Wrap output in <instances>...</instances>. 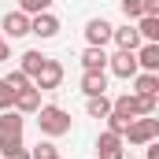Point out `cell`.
Returning a JSON list of instances; mask_svg holds the SVG:
<instances>
[{
	"mask_svg": "<svg viewBox=\"0 0 159 159\" xmlns=\"http://www.w3.org/2000/svg\"><path fill=\"white\" fill-rule=\"evenodd\" d=\"M22 129H26V115H19L15 107L11 111H0V156L26 148L22 144Z\"/></svg>",
	"mask_w": 159,
	"mask_h": 159,
	"instance_id": "cell-1",
	"label": "cell"
},
{
	"mask_svg": "<svg viewBox=\"0 0 159 159\" xmlns=\"http://www.w3.org/2000/svg\"><path fill=\"white\" fill-rule=\"evenodd\" d=\"M37 129L52 141V137H63V133H70V115L59 107V104H41L37 111Z\"/></svg>",
	"mask_w": 159,
	"mask_h": 159,
	"instance_id": "cell-2",
	"label": "cell"
},
{
	"mask_svg": "<svg viewBox=\"0 0 159 159\" xmlns=\"http://www.w3.org/2000/svg\"><path fill=\"white\" fill-rule=\"evenodd\" d=\"M159 96H141V93H122L111 100V111H119L126 119H144V115H156Z\"/></svg>",
	"mask_w": 159,
	"mask_h": 159,
	"instance_id": "cell-3",
	"label": "cell"
},
{
	"mask_svg": "<svg viewBox=\"0 0 159 159\" xmlns=\"http://www.w3.org/2000/svg\"><path fill=\"white\" fill-rule=\"evenodd\" d=\"M122 141H129L133 148H144L148 141H159V119H156V115H144V119H133Z\"/></svg>",
	"mask_w": 159,
	"mask_h": 159,
	"instance_id": "cell-4",
	"label": "cell"
},
{
	"mask_svg": "<svg viewBox=\"0 0 159 159\" xmlns=\"http://www.w3.org/2000/svg\"><path fill=\"white\" fill-rule=\"evenodd\" d=\"M59 81H63V63L52 59V56H44L41 70L34 74V85H37L41 93H52V89H59Z\"/></svg>",
	"mask_w": 159,
	"mask_h": 159,
	"instance_id": "cell-5",
	"label": "cell"
},
{
	"mask_svg": "<svg viewBox=\"0 0 159 159\" xmlns=\"http://www.w3.org/2000/svg\"><path fill=\"white\" fill-rule=\"evenodd\" d=\"M0 37H7V41L30 37V15L26 11H7L4 22H0Z\"/></svg>",
	"mask_w": 159,
	"mask_h": 159,
	"instance_id": "cell-6",
	"label": "cell"
},
{
	"mask_svg": "<svg viewBox=\"0 0 159 159\" xmlns=\"http://www.w3.org/2000/svg\"><path fill=\"white\" fill-rule=\"evenodd\" d=\"M107 70H111L115 78L129 81L133 74H137V70H141V67H137V56H133V52H122V48H119L115 56H107Z\"/></svg>",
	"mask_w": 159,
	"mask_h": 159,
	"instance_id": "cell-7",
	"label": "cell"
},
{
	"mask_svg": "<svg viewBox=\"0 0 159 159\" xmlns=\"http://www.w3.org/2000/svg\"><path fill=\"white\" fill-rule=\"evenodd\" d=\"M126 141H122L119 133H111V129H104L100 137H96V159H126V148H122Z\"/></svg>",
	"mask_w": 159,
	"mask_h": 159,
	"instance_id": "cell-8",
	"label": "cell"
},
{
	"mask_svg": "<svg viewBox=\"0 0 159 159\" xmlns=\"http://www.w3.org/2000/svg\"><path fill=\"white\" fill-rule=\"evenodd\" d=\"M30 34L41 41H52L59 34V19L52 15V11H41V15H30Z\"/></svg>",
	"mask_w": 159,
	"mask_h": 159,
	"instance_id": "cell-9",
	"label": "cell"
},
{
	"mask_svg": "<svg viewBox=\"0 0 159 159\" xmlns=\"http://www.w3.org/2000/svg\"><path fill=\"white\" fill-rule=\"evenodd\" d=\"M111 30H115V26H111L107 19H89V22H85V41H89L93 48H104V44L111 41Z\"/></svg>",
	"mask_w": 159,
	"mask_h": 159,
	"instance_id": "cell-10",
	"label": "cell"
},
{
	"mask_svg": "<svg viewBox=\"0 0 159 159\" xmlns=\"http://www.w3.org/2000/svg\"><path fill=\"white\" fill-rule=\"evenodd\" d=\"M111 41L119 44L122 52H137V48L144 44V41H141V34H137V26H133V22H126V26H115V30H111Z\"/></svg>",
	"mask_w": 159,
	"mask_h": 159,
	"instance_id": "cell-11",
	"label": "cell"
},
{
	"mask_svg": "<svg viewBox=\"0 0 159 159\" xmlns=\"http://www.w3.org/2000/svg\"><path fill=\"white\" fill-rule=\"evenodd\" d=\"M11 107H15L19 115H34V111L41 107V89H37V85L19 89V93H15V100H11Z\"/></svg>",
	"mask_w": 159,
	"mask_h": 159,
	"instance_id": "cell-12",
	"label": "cell"
},
{
	"mask_svg": "<svg viewBox=\"0 0 159 159\" xmlns=\"http://www.w3.org/2000/svg\"><path fill=\"white\" fill-rule=\"evenodd\" d=\"M81 93L85 96H104L107 93V70H81Z\"/></svg>",
	"mask_w": 159,
	"mask_h": 159,
	"instance_id": "cell-13",
	"label": "cell"
},
{
	"mask_svg": "<svg viewBox=\"0 0 159 159\" xmlns=\"http://www.w3.org/2000/svg\"><path fill=\"white\" fill-rule=\"evenodd\" d=\"M133 56H137V67H141V70H152V74H159V44L144 41V44H141Z\"/></svg>",
	"mask_w": 159,
	"mask_h": 159,
	"instance_id": "cell-14",
	"label": "cell"
},
{
	"mask_svg": "<svg viewBox=\"0 0 159 159\" xmlns=\"http://www.w3.org/2000/svg\"><path fill=\"white\" fill-rule=\"evenodd\" d=\"M129 81H133V93H141V96H159V74H152V70H137Z\"/></svg>",
	"mask_w": 159,
	"mask_h": 159,
	"instance_id": "cell-15",
	"label": "cell"
},
{
	"mask_svg": "<svg viewBox=\"0 0 159 159\" xmlns=\"http://www.w3.org/2000/svg\"><path fill=\"white\" fill-rule=\"evenodd\" d=\"M81 70H107V52L89 44V48L81 52Z\"/></svg>",
	"mask_w": 159,
	"mask_h": 159,
	"instance_id": "cell-16",
	"label": "cell"
},
{
	"mask_svg": "<svg viewBox=\"0 0 159 159\" xmlns=\"http://www.w3.org/2000/svg\"><path fill=\"white\" fill-rule=\"evenodd\" d=\"M133 26H137L141 41H152V44H159V19H156V15H141Z\"/></svg>",
	"mask_w": 159,
	"mask_h": 159,
	"instance_id": "cell-17",
	"label": "cell"
},
{
	"mask_svg": "<svg viewBox=\"0 0 159 159\" xmlns=\"http://www.w3.org/2000/svg\"><path fill=\"white\" fill-rule=\"evenodd\" d=\"M41 63H44V52H37V48H30V52H22V56H19V70H22V74H30V81H34V74L41 70Z\"/></svg>",
	"mask_w": 159,
	"mask_h": 159,
	"instance_id": "cell-18",
	"label": "cell"
},
{
	"mask_svg": "<svg viewBox=\"0 0 159 159\" xmlns=\"http://www.w3.org/2000/svg\"><path fill=\"white\" fill-rule=\"evenodd\" d=\"M85 111H89V119H107V115H111V96H107V93H104V96H89Z\"/></svg>",
	"mask_w": 159,
	"mask_h": 159,
	"instance_id": "cell-19",
	"label": "cell"
},
{
	"mask_svg": "<svg viewBox=\"0 0 159 159\" xmlns=\"http://www.w3.org/2000/svg\"><path fill=\"white\" fill-rule=\"evenodd\" d=\"M52 4H56V0H19V11H26V15H41V11H52Z\"/></svg>",
	"mask_w": 159,
	"mask_h": 159,
	"instance_id": "cell-20",
	"label": "cell"
},
{
	"mask_svg": "<svg viewBox=\"0 0 159 159\" xmlns=\"http://www.w3.org/2000/svg\"><path fill=\"white\" fill-rule=\"evenodd\" d=\"M129 122H133V119H126V115H119V111H111V115H107V129H111V133H119V137H126Z\"/></svg>",
	"mask_w": 159,
	"mask_h": 159,
	"instance_id": "cell-21",
	"label": "cell"
},
{
	"mask_svg": "<svg viewBox=\"0 0 159 159\" xmlns=\"http://www.w3.org/2000/svg\"><path fill=\"white\" fill-rule=\"evenodd\" d=\"M4 81H7V89H11V93H19V89H30V85H34V81H30V74H22V70H11Z\"/></svg>",
	"mask_w": 159,
	"mask_h": 159,
	"instance_id": "cell-22",
	"label": "cell"
},
{
	"mask_svg": "<svg viewBox=\"0 0 159 159\" xmlns=\"http://www.w3.org/2000/svg\"><path fill=\"white\" fill-rule=\"evenodd\" d=\"M56 156H59V148L52 141H37V148L30 152V159H56Z\"/></svg>",
	"mask_w": 159,
	"mask_h": 159,
	"instance_id": "cell-23",
	"label": "cell"
},
{
	"mask_svg": "<svg viewBox=\"0 0 159 159\" xmlns=\"http://www.w3.org/2000/svg\"><path fill=\"white\" fill-rule=\"evenodd\" d=\"M119 7H122V15H126V22H137L144 11H141V0H119Z\"/></svg>",
	"mask_w": 159,
	"mask_h": 159,
	"instance_id": "cell-24",
	"label": "cell"
},
{
	"mask_svg": "<svg viewBox=\"0 0 159 159\" xmlns=\"http://www.w3.org/2000/svg\"><path fill=\"white\" fill-rule=\"evenodd\" d=\"M11 100H15V93L7 89V81L0 78V111H11Z\"/></svg>",
	"mask_w": 159,
	"mask_h": 159,
	"instance_id": "cell-25",
	"label": "cell"
},
{
	"mask_svg": "<svg viewBox=\"0 0 159 159\" xmlns=\"http://www.w3.org/2000/svg\"><path fill=\"white\" fill-rule=\"evenodd\" d=\"M141 11H144V15H156V19H159V0H141Z\"/></svg>",
	"mask_w": 159,
	"mask_h": 159,
	"instance_id": "cell-26",
	"label": "cell"
},
{
	"mask_svg": "<svg viewBox=\"0 0 159 159\" xmlns=\"http://www.w3.org/2000/svg\"><path fill=\"white\" fill-rule=\"evenodd\" d=\"M7 59H11V44H7V41H0V63H7Z\"/></svg>",
	"mask_w": 159,
	"mask_h": 159,
	"instance_id": "cell-27",
	"label": "cell"
},
{
	"mask_svg": "<svg viewBox=\"0 0 159 159\" xmlns=\"http://www.w3.org/2000/svg\"><path fill=\"white\" fill-rule=\"evenodd\" d=\"M144 148H148V159H159V141H148Z\"/></svg>",
	"mask_w": 159,
	"mask_h": 159,
	"instance_id": "cell-28",
	"label": "cell"
},
{
	"mask_svg": "<svg viewBox=\"0 0 159 159\" xmlns=\"http://www.w3.org/2000/svg\"><path fill=\"white\" fill-rule=\"evenodd\" d=\"M4 159H30V152H26V148H19V152H7Z\"/></svg>",
	"mask_w": 159,
	"mask_h": 159,
	"instance_id": "cell-29",
	"label": "cell"
},
{
	"mask_svg": "<svg viewBox=\"0 0 159 159\" xmlns=\"http://www.w3.org/2000/svg\"><path fill=\"white\" fill-rule=\"evenodd\" d=\"M56 159H63V156H56Z\"/></svg>",
	"mask_w": 159,
	"mask_h": 159,
	"instance_id": "cell-30",
	"label": "cell"
},
{
	"mask_svg": "<svg viewBox=\"0 0 159 159\" xmlns=\"http://www.w3.org/2000/svg\"><path fill=\"white\" fill-rule=\"evenodd\" d=\"M0 41H4V37H0Z\"/></svg>",
	"mask_w": 159,
	"mask_h": 159,
	"instance_id": "cell-31",
	"label": "cell"
}]
</instances>
